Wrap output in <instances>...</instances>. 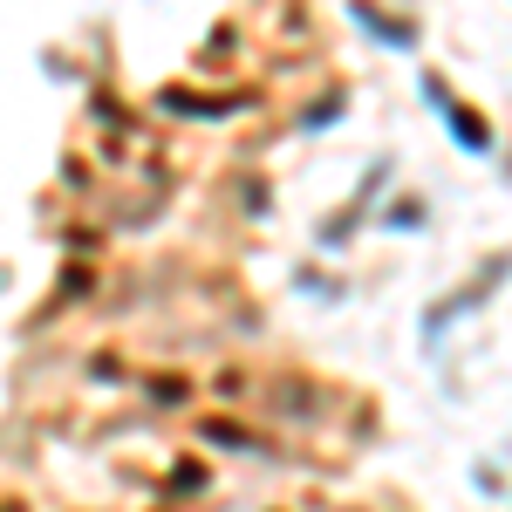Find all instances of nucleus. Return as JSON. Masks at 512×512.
Listing matches in <instances>:
<instances>
[{
    "mask_svg": "<svg viewBox=\"0 0 512 512\" xmlns=\"http://www.w3.org/2000/svg\"><path fill=\"white\" fill-rule=\"evenodd\" d=\"M424 96H431V110L444 123H451V137H458V144H472L478 158H485V151H492V130H485V123L472 117V110H458V103H451V96H444V82L437 76H424Z\"/></svg>",
    "mask_w": 512,
    "mask_h": 512,
    "instance_id": "nucleus-1",
    "label": "nucleus"
},
{
    "mask_svg": "<svg viewBox=\"0 0 512 512\" xmlns=\"http://www.w3.org/2000/svg\"><path fill=\"white\" fill-rule=\"evenodd\" d=\"M355 21H362V28H376V35L390 41V48H410V28H396V21H383V14H376L369 0H355Z\"/></svg>",
    "mask_w": 512,
    "mask_h": 512,
    "instance_id": "nucleus-2",
    "label": "nucleus"
}]
</instances>
